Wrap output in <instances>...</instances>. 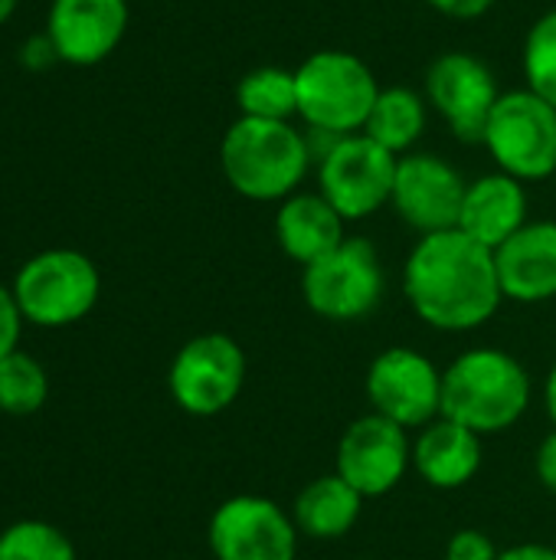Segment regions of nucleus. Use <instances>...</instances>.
Returning a JSON list of instances; mask_svg holds the SVG:
<instances>
[{"label": "nucleus", "mask_w": 556, "mask_h": 560, "mask_svg": "<svg viewBox=\"0 0 556 560\" xmlns=\"http://www.w3.org/2000/svg\"><path fill=\"white\" fill-rule=\"evenodd\" d=\"M301 292L311 312L331 322H351L377 308L383 295V266L367 240H344L338 249L305 266Z\"/></svg>", "instance_id": "8"}, {"label": "nucleus", "mask_w": 556, "mask_h": 560, "mask_svg": "<svg viewBox=\"0 0 556 560\" xmlns=\"http://www.w3.org/2000/svg\"><path fill=\"white\" fill-rule=\"evenodd\" d=\"M102 292L95 262L79 249H43L26 259L13 279V295L26 322L66 328L82 322Z\"/></svg>", "instance_id": "5"}, {"label": "nucleus", "mask_w": 556, "mask_h": 560, "mask_svg": "<svg viewBox=\"0 0 556 560\" xmlns=\"http://www.w3.org/2000/svg\"><path fill=\"white\" fill-rule=\"evenodd\" d=\"M16 10V0H0V26L10 20V13Z\"/></svg>", "instance_id": "32"}, {"label": "nucleus", "mask_w": 556, "mask_h": 560, "mask_svg": "<svg viewBox=\"0 0 556 560\" xmlns=\"http://www.w3.org/2000/svg\"><path fill=\"white\" fill-rule=\"evenodd\" d=\"M485 148L518 180H544L556 171V108L531 89L505 92L485 125Z\"/></svg>", "instance_id": "6"}, {"label": "nucleus", "mask_w": 556, "mask_h": 560, "mask_svg": "<svg viewBox=\"0 0 556 560\" xmlns=\"http://www.w3.org/2000/svg\"><path fill=\"white\" fill-rule=\"evenodd\" d=\"M446 560H498V551L488 535L482 532H459L449 541Z\"/></svg>", "instance_id": "27"}, {"label": "nucleus", "mask_w": 556, "mask_h": 560, "mask_svg": "<svg viewBox=\"0 0 556 560\" xmlns=\"http://www.w3.org/2000/svg\"><path fill=\"white\" fill-rule=\"evenodd\" d=\"M426 95L452 131L465 141H482L498 95L492 69L469 52H446L429 66Z\"/></svg>", "instance_id": "14"}, {"label": "nucleus", "mask_w": 556, "mask_h": 560, "mask_svg": "<svg viewBox=\"0 0 556 560\" xmlns=\"http://www.w3.org/2000/svg\"><path fill=\"white\" fill-rule=\"evenodd\" d=\"M236 102L242 118H262V121H288L298 115V89L295 72L279 66H259L249 75H242L236 89Z\"/></svg>", "instance_id": "22"}, {"label": "nucleus", "mask_w": 556, "mask_h": 560, "mask_svg": "<svg viewBox=\"0 0 556 560\" xmlns=\"http://www.w3.org/2000/svg\"><path fill=\"white\" fill-rule=\"evenodd\" d=\"M547 413L554 417V423H556V364H554V371L547 374Z\"/></svg>", "instance_id": "31"}, {"label": "nucleus", "mask_w": 556, "mask_h": 560, "mask_svg": "<svg viewBox=\"0 0 556 560\" xmlns=\"http://www.w3.org/2000/svg\"><path fill=\"white\" fill-rule=\"evenodd\" d=\"M439 13L456 16V20H475L492 10L495 0H429Z\"/></svg>", "instance_id": "28"}, {"label": "nucleus", "mask_w": 556, "mask_h": 560, "mask_svg": "<svg viewBox=\"0 0 556 560\" xmlns=\"http://www.w3.org/2000/svg\"><path fill=\"white\" fill-rule=\"evenodd\" d=\"M46 397H49V377L33 354L13 351L0 361V410L3 413L29 417L43 410Z\"/></svg>", "instance_id": "23"}, {"label": "nucleus", "mask_w": 556, "mask_h": 560, "mask_svg": "<svg viewBox=\"0 0 556 560\" xmlns=\"http://www.w3.org/2000/svg\"><path fill=\"white\" fill-rule=\"evenodd\" d=\"M413 312L439 331H472L501 305L495 249L462 230L429 233L416 243L403 269Z\"/></svg>", "instance_id": "1"}, {"label": "nucleus", "mask_w": 556, "mask_h": 560, "mask_svg": "<svg viewBox=\"0 0 556 560\" xmlns=\"http://www.w3.org/2000/svg\"><path fill=\"white\" fill-rule=\"evenodd\" d=\"M360 502L364 495L354 486H347L338 472L321 476L301 489L295 502V525L311 538L334 541L354 528L360 515Z\"/></svg>", "instance_id": "20"}, {"label": "nucleus", "mask_w": 556, "mask_h": 560, "mask_svg": "<svg viewBox=\"0 0 556 560\" xmlns=\"http://www.w3.org/2000/svg\"><path fill=\"white\" fill-rule=\"evenodd\" d=\"M501 292L514 302H544L556 295V223H524L495 249Z\"/></svg>", "instance_id": "16"}, {"label": "nucleus", "mask_w": 556, "mask_h": 560, "mask_svg": "<svg viewBox=\"0 0 556 560\" xmlns=\"http://www.w3.org/2000/svg\"><path fill=\"white\" fill-rule=\"evenodd\" d=\"M216 560H295L298 535L292 518L269 499L236 495L210 522Z\"/></svg>", "instance_id": "10"}, {"label": "nucleus", "mask_w": 556, "mask_h": 560, "mask_svg": "<svg viewBox=\"0 0 556 560\" xmlns=\"http://www.w3.org/2000/svg\"><path fill=\"white\" fill-rule=\"evenodd\" d=\"M321 197L344 217L360 220L377 213L393 197L397 180V154L370 141L364 131L334 138L321 154L318 167Z\"/></svg>", "instance_id": "7"}, {"label": "nucleus", "mask_w": 556, "mask_h": 560, "mask_svg": "<svg viewBox=\"0 0 556 560\" xmlns=\"http://www.w3.org/2000/svg\"><path fill=\"white\" fill-rule=\"evenodd\" d=\"M0 560H75V548L56 525L26 518L0 532Z\"/></svg>", "instance_id": "24"}, {"label": "nucleus", "mask_w": 556, "mask_h": 560, "mask_svg": "<svg viewBox=\"0 0 556 560\" xmlns=\"http://www.w3.org/2000/svg\"><path fill=\"white\" fill-rule=\"evenodd\" d=\"M528 223V194L524 184L511 174H488L465 190L459 230L475 243L498 249Z\"/></svg>", "instance_id": "17"}, {"label": "nucleus", "mask_w": 556, "mask_h": 560, "mask_svg": "<svg viewBox=\"0 0 556 560\" xmlns=\"http://www.w3.org/2000/svg\"><path fill=\"white\" fill-rule=\"evenodd\" d=\"M311 161L308 141L288 121L239 118L220 144L229 187L249 200H285L301 184Z\"/></svg>", "instance_id": "3"}, {"label": "nucleus", "mask_w": 556, "mask_h": 560, "mask_svg": "<svg viewBox=\"0 0 556 560\" xmlns=\"http://www.w3.org/2000/svg\"><path fill=\"white\" fill-rule=\"evenodd\" d=\"M531 400L528 371L498 348H478L442 374V417L472 433H501L514 427Z\"/></svg>", "instance_id": "2"}, {"label": "nucleus", "mask_w": 556, "mask_h": 560, "mask_svg": "<svg viewBox=\"0 0 556 560\" xmlns=\"http://www.w3.org/2000/svg\"><path fill=\"white\" fill-rule=\"evenodd\" d=\"M413 450L400 423L370 413L347 427L338 446V476L354 486L364 499L387 495L403 479Z\"/></svg>", "instance_id": "13"}, {"label": "nucleus", "mask_w": 556, "mask_h": 560, "mask_svg": "<svg viewBox=\"0 0 556 560\" xmlns=\"http://www.w3.org/2000/svg\"><path fill=\"white\" fill-rule=\"evenodd\" d=\"M413 466L419 476L436 489H459L465 486L482 466V443L478 433L456 420H439L423 430L413 446Z\"/></svg>", "instance_id": "19"}, {"label": "nucleus", "mask_w": 556, "mask_h": 560, "mask_svg": "<svg viewBox=\"0 0 556 560\" xmlns=\"http://www.w3.org/2000/svg\"><path fill=\"white\" fill-rule=\"evenodd\" d=\"M537 476L551 492H556V433H551L537 450Z\"/></svg>", "instance_id": "29"}, {"label": "nucleus", "mask_w": 556, "mask_h": 560, "mask_svg": "<svg viewBox=\"0 0 556 560\" xmlns=\"http://www.w3.org/2000/svg\"><path fill=\"white\" fill-rule=\"evenodd\" d=\"M524 72H528V89L556 108V10L544 13L531 26L524 43Z\"/></svg>", "instance_id": "25"}, {"label": "nucleus", "mask_w": 556, "mask_h": 560, "mask_svg": "<svg viewBox=\"0 0 556 560\" xmlns=\"http://www.w3.org/2000/svg\"><path fill=\"white\" fill-rule=\"evenodd\" d=\"M498 560H556V551L544 548V545H518V548L501 551Z\"/></svg>", "instance_id": "30"}, {"label": "nucleus", "mask_w": 556, "mask_h": 560, "mask_svg": "<svg viewBox=\"0 0 556 560\" xmlns=\"http://www.w3.org/2000/svg\"><path fill=\"white\" fill-rule=\"evenodd\" d=\"M426 128V105L413 89H383L364 125V135L390 154L410 151Z\"/></svg>", "instance_id": "21"}, {"label": "nucleus", "mask_w": 556, "mask_h": 560, "mask_svg": "<svg viewBox=\"0 0 556 560\" xmlns=\"http://www.w3.org/2000/svg\"><path fill=\"white\" fill-rule=\"evenodd\" d=\"M465 190L469 184L449 161L436 154H406L397 161L390 203L413 230L429 236V233L459 230Z\"/></svg>", "instance_id": "11"}, {"label": "nucleus", "mask_w": 556, "mask_h": 560, "mask_svg": "<svg viewBox=\"0 0 556 560\" xmlns=\"http://www.w3.org/2000/svg\"><path fill=\"white\" fill-rule=\"evenodd\" d=\"M298 115L324 135L344 138L364 131L377 105V79L370 66L344 49H321L295 69Z\"/></svg>", "instance_id": "4"}, {"label": "nucleus", "mask_w": 556, "mask_h": 560, "mask_svg": "<svg viewBox=\"0 0 556 560\" xmlns=\"http://www.w3.org/2000/svg\"><path fill=\"white\" fill-rule=\"evenodd\" d=\"M275 236L288 259L311 266L331 249H338L344 236V217L321 194H295L285 197L275 217Z\"/></svg>", "instance_id": "18"}, {"label": "nucleus", "mask_w": 556, "mask_h": 560, "mask_svg": "<svg viewBox=\"0 0 556 560\" xmlns=\"http://www.w3.org/2000/svg\"><path fill=\"white\" fill-rule=\"evenodd\" d=\"M246 358L229 335H200L187 341L170 364L174 404L193 417L223 413L242 390Z\"/></svg>", "instance_id": "9"}, {"label": "nucleus", "mask_w": 556, "mask_h": 560, "mask_svg": "<svg viewBox=\"0 0 556 560\" xmlns=\"http://www.w3.org/2000/svg\"><path fill=\"white\" fill-rule=\"evenodd\" d=\"M128 30V0H52L46 36L56 59L95 66L108 59Z\"/></svg>", "instance_id": "15"}, {"label": "nucleus", "mask_w": 556, "mask_h": 560, "mask_svg": "<svg viewBox=\"0 0 556 560\" xmlns=\"http://www.w3.org/2000/svg\"><path fill=\"white\" fill-rule=\"evenodd\" d=\"M23 312L16 305V295L13 289L0 285V361L13 351H20V331H23Z\"/></svg>", "instance_id": "26"}, {"label": "nucleus", "mask_w": 556, "mask_h": 560, "mask_svg": "<svg viewBox=\"0 0 556 560\" xmlns=\"http://www.w3.org/2000/svg\"><path fill=\"white\" fill-rule=\"evenodd\" d=\"M374 413L406 427H423L442 413V374L413 348L383 351L367 374Z\"/></svg>", "instance_id": "12"}]
</instances>
